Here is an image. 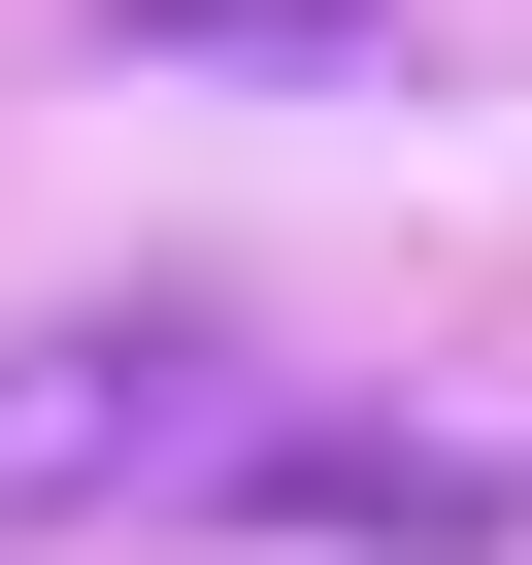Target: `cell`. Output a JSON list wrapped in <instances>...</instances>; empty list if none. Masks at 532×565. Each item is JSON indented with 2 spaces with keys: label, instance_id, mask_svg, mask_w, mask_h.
<instances>
[{
  "label": "cell",
  "instance_id": "obj_1",
  "mask_svg": "<svg viewBox=\"0 0 532 565\" xmlns=\"http://www.w3.org/2000/svg\"><path fill=\"white\" fill-rule=\"evenodd\" d=\"M266 433L233 333H0V532H200Z\"/></svg>",
  "mask_w": 532,
  "mask_h": 565
},
{
  "label": "cell",
  "instance_id": "obj_3",
  "mask_svg": "<svg viewBox=\"0 0 532 565\" xmlns=\"http://www.w3.org/2000/svg\"><path fill=\"white\" fill-rule=\"evenodd\" d=\"M100 34H134V67H366L400 0H100Z\"/></svg>",
  "mask_w": 532,
  "mask_h": 565
},
{
  "label": "cell",
  "instance_id": "obj_2",
  "mask_svg": "<svg viewBox=\"0 0 532 565\" xmlns=\"http://www.w3.org/2000/svg\"><path fill=\"white\" fill-rule=\"evenodd\" d=\"M200 532H300V565H499V532H532V466H499V433H366V399L266 366V433H233V499H200Z\"/></svg>",
  "mask_w": 532,
  "mask_h": 565
}]
</instances>
